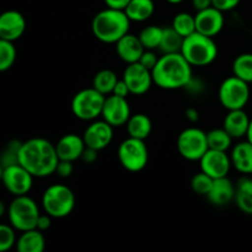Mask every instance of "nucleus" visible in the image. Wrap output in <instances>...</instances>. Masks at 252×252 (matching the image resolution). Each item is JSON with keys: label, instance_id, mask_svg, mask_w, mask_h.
<instances>
[{"label": "nucleus", "instance_id": "1", "mask_svg": "<svg viewBox=\"0 0 252 252\" xmlns=\"http://www.w3.org/2000/svg\"><path fill=\"white\" fill-rule=\"evenodd\" d=\"M59 161L56 144L44 138H31L22 142L19 154V162L29 170L34 177H48L56 174Z\"/></svg>", "mask_w": 252, "mask_h": 252}, {"label": "nucleus", "instance_id": "2", "mask_svg": "<svg viewBox=\"0 0 252 252\" xmlns=\"http://www.w3.org/2000/svg\"><path fill=\"white\" fill-rule=\"evenodd\" d=\"M192 68L181 52L162 54L152 70L153 80L164 90L184 89L192 80Z\"/></svg>", "mask_w": 252, "mask_h": 252}, {"label": "nucleus", "instance_id": "3", "mask_svg": "<svg viewBox=\"0 0 252 252\" xmlns=\"http://www.w3.org/2000/svg\"><path fill=\"white\" fill-rule=\"evenodd\" d=\"M130 22L125 10L106 7L94 16L91 30L100 42L116 44L129 32Z\"/></svg>", "mask_w": 252, "mask_h": 252}, {"label": "nucleus", "instance_id": "4", "mask_svg": "<svg viewBox=\"0 0 252 252\" xmlns=\"http://www.w3.org/2000/svg\"><path fill=\"white\" fill-rule=\"evenodd\" d=\"M213 38L196 31L184 38L181 54L192 66L211 65L218 57V46Z\"/></svg>", "mask_w": 252, "mask_h": 252}, {"label": "nucleus", "instance_id": "5", "mask_svg": "<svg viewBox=\"0 0 252 252\" xmlns=\"http://www.w3.org/2000/svg\"><path fill=\"white\" fill-rule=\"evenodd\" d=\"M75 207V194L70 187L54 184L47 187L42 196V208L56 219L68 217Z\"/></svg>", "mask_w": 252, "mask_h": 252}, {"label": "nucleus", "instance_id": "6", "mask_svg": "<svg viewBox=\"0 0 252 252\" xmlns=\"http://www.w3.org/2000/svg\"><path fill=\"white\" fill-rule=\"evenodd\" d=\"M6 214L9 223L21 233L36 229L37 220L41 216L38 204L27 194L15 197L7 207Z\"/></svg>", "mask_w": 252, "mask_h": 252}, {"label": "nucleus", "instance_id": "7", "mask_svg": "<svg viewBox=\"0 0 252 252\" xmlns=\"http://www.w3.org/2000/svg\"><path fill=\"white\" fill-rule=\"evenodd\" d=\"M106 95L95 88L83 89L71 100V112L81 121H95L102 115Z\"/></svg>", "mask_w": 252, "mask_h": 252}, {"label": "nucleus", "instance_id": "8", "mask_svg": "<svg viewBox=\"0 0 252 252\" xmlns=\"http://www.w3.org/2000/svg\"><path fill=\"white\" fill-rule=\"evenodd\" d=\"M250 96L251 89L249 83L235 75L226 78L219 86V102L228 111L243 110L248 105Z\"/></svg>", "mask_w": 252, "mask_h": 252}, {"label": "nucleus", "instance_id": "9", "mask_svg": "<svg viewBox=\"0 0 252 252\" xmlns=\"http://www.w3.org/2000/svg\"><path fill=\"white\" fill-rule=\"evenodd\" d=\"M117 157L121 165L127 171L139 172L145 169L149 160V152L145 140L128 137L120 144Z\"/></svg>", "mask_w": 252, "mask_h": 252}, {"label": "nucleus", "instance_id": "10", "mask_svg": "<svg viewBox=\"0 0 252 252\" xmlns=\"http://www.w3.org/2000/svg\"><path fill=\"white\" fill-rule=\"evenodd\" d=\"M177 152L189 161H199L209 149L207 133L201 128L189 127L182 130L177 138Z\"/></svg>", "mask_w": 252, "mask_h": 252}, {"label": "nucleus", "instance_id": "11", "mask_svg": "<svg viewBox=\"0 0 252 252\" xmlns=\"http://www.w3.org/2000/svg\"><path fill=\"white\" fill-rule=\"evenodd\" d=\"M33 175L21 164L10 165L1 169L2 185L14 197L29 194L33 187Z\"/></svg>", "mask_w": 252, "mask_h": 252}, {"label": "nucleus", "instance_id": "12", "mask_svg": "<svg viewBox=\"0 0 252 252\" xmlns=\"http://www.w3.org/2000/svg\"><path fill=\"white\" fill-rule=\"evenodd\" d=\"M122 79L128 85L130 94L137 96L147 94L154 84L152 70L143 66L139 62L127 64L125 71H123Z\"/></svg>", "mask_w": 252, "mask_h": 252}, {"label": "nucleus", "instance_id": "13", "mask_svg": "<svg viewBox=\"0 0 252 252\" xmlns=\"http://www.w3.org/2000/svg\"><path fill=\"white\" fill-rule=\"evenodd\" d=\"M101 116H102V120L110 123L113 128L127 125L128 120L132 116L127 97H120L116 95L106 96Z\"/></svg>", "mask_w": 252, "mask_h": 252}, {"label": "nucleus", "instance_id": "14", "mask_svg": "<svg viewBox=\"0 0 252 252\" xmlns=\"http://www.w3.org/2000/svg\"><path fill=\"white\" fill-rule=\"evenodd\" d=\"M199 166L201 171L206 172L212 179L216 180L228 176L233 164L230 155L226 154V152L208 149L199 160Z\"/></svg>", "mask_w": 252, "mask_h": 252}, {"label": "nucleus", "instance_id": "15", "mask_svg": "<svg viewBox=\"0 0 252 252\" xmlns=\"http://www.w3.org/2000/svg\"><path fill=\"white\" fill-rule=\"evenodd\" d=\"M83 138L86 147L101 152L106 149L112 142L113 127L105 120H95L86 127Z\"/></svg>", "mask_w": 252, "mask_h": 252}, {"label": "nucleus", "instance_id": "16", "mask_svg": "<svg viewBox=\"0 0 252 252\" xmlns=\"http://www.w3.org/2000/svg\"><path fill=\"white\" fill-rule=\"evenodd\" d=\"M194 17H196V31L209 37H216L217 34L220 33L225 24L223 11L214 6L197 11Z\"/></svg>", "mask_w": 252, "mask_h": 252}, {"label": "nucleus", "instance_id": "17", "mask_svg": "<svg viewBox=\"0 0 252 252\" xmlns=\"http://www.w3.org/2000/svg\"><path fill=\"white\" fill-rule=\"evenodd\" d=\"M26 30L25 16L17 10H7L0 16V39L15 42L21 38Z\"/></svg>", "mask_w": 252, "mask_h": 252}, {"label": "nucleus", "instance_id": "18", "mask_svg": "<svg viewBox=\"0 0 252 252\" xmlns=\"http://www.w3.org/2000/svg\"><path fill=\"white\" fill-rule=\"evenodd\" d=\"M86 144L84 138L75 133L64 134L58 142L56 143L57 155L59 160H68V161H76L81 159Z\"/></svg>", "mask_w": 252, "mask_h": 252}, {"label": "nucleus", "instance_id": "19", "mask_svg": "<svg viewBox=\"0 0 252 252\" xmlns=\"http://www.w3.org/2000/svg\"><path fill=\"white\" fill-rule=\"evenodd\" d=\"M145 51L144 46L140 42L139 36H135L128 32L116 43V52L117 56L122 59L125 63L132 64L139 62L143 52Z\"/></svg>", "mask_w": 252, "mask_h": 252}, {"label": "nucleus", "instance_id": "20", "mask_svg": "<svg viewBox=\"0 0 252 252\" xmlns=\"http://www.w3.org/2000/svg\"><path fill=\"white\" fill-rule=\"evenodd\" d=\"M236 186L228 176L216 179L211 191L207 194V198L213 206L223 207L235 199Z\"/></svg>", "mask_w": 252, "mask_h": 252}, {"label": "nucleus", "instance_id": "21", "mask_svg": "<svg viewBox=\"0 0 252 252\" xmlns=\"http://www.w3.org/2000/svg\"><path fill=\"white\" fill-rule=\"evenodd\" d=\"M250 121L251 118L244 111V108L228 111V115L223 121V128L233 137V139H240V138L246 137Z\"/></svg>", "mask_w": 252, "mask_h": 252}, {"label": "nucleus", "instance_id": "22", "mask_svg": "<svg viewBox=\"0 0 252 252\" xmlns=\"http://www.w3.org/2000/svg\"><path fill=\"white\" fill-rule=\"evenodd\" d=\"M231 164L244 175H252V144L249 140L240 142L231 149Z\"/></svg>", "mask_w": 252, "mask_h": 252}, {"label": "nucleus", "instance_id": "23", "mask_svg": "<svg viewBox=\"0 0 252 252\" xmlns=\"http://www.w3.org/2000/svg\"><path fill=\"white\" fill-rule=\"evenodd\" d=\"M15 249L17 252H43L46 249L43 231L38 229L22 231L21 235L17 238Z\"/></svg>", "mask_w": 252, "mask_h": 252}, {"label": "nucleus", "instance_id": "24", "mask_svg": "<svg viewBox=\"0 0 252 252\" xmlns=\"http://www.w3.org/2000/svg\"><path fill=\"white\" fill-rule=\"evenodd\" d=\"M234 202L243 213L252 216V179L241 177L236 184V193Z\"/></svg>", "mask_w": 252, "mask_h": 252}, {"label": "nucleus", "instance_id": "25", "mask_svg": "<svg viewBox=\"0 0 252 252\" xmlns=\"http://www.w3.org/2000/svg\"><path fill=\"white\" fill-rule=\"evenodd\" d=\"M126 127L129 137L145 140L152 133L153 123L152 120L144 113H135L130 116Z\"/></svg>", "mask_w": 252, "mask_h": 252}, {"label": "nucleus", "instance_id": "26", "mask_svg": "<svg viewBox=\"0 0 252 252\" xmlns=\"http://www.w3.org/2000/svg\"><path fill=\"white\" fill-rule=\"evenodd\" d=\"M125 11L132 22H144L154 14L155 4L153 0H130Z\"/></svg>", "mask_w": 252, "mask_h": 252}, {"label": "nucleus", "instance_id": "27", "mask_svg": "<svg viewBox=\"0 0 252 252\" xmlns=\"http://www.w3.org/2000/svg\"><path fill=\"white\" fill-rule=\"evenodd\" d=\"M120 80L117 74L111 69H102V70L97 71L93 79V88L100 91L103 95L108 96L113 93L116 84Z\"/></svg>", "mask_w": 252, "mask_h": 252}, {"label": "nucleus", "instance_id": "28", "mask_svg": "<svg viewBox=\"0 0 252 252\" xmlns=\"http://www.w3.org/2000/svg\"><path fill=\"white\" fill-rule=\"evenodd\" d=\"M207 140H208L209 149L220 150V152H228L231 148L233 137L221 128H214V129L207 132Z\"/></svg>", "mask_w": 252, "mask_h": 252}, {"label": "nucleus", "instance_id": "29", "mask_svg": "<svg viewBox=\"0 0 252 252\" xmlns=\"http://www.w3.org/2000/svg\"><path fill=\"white\" fill-rule=\"evenodd\" d=\"M182 43H184V37L181 34L177 33L171 26L165 27L159 49L162 54L179 53L181 52Z\"/></svg>", "mask_w": 252, "mask_h": 252}, {"label": "nucleus", "instance_id": "30", "mask_svg": "<svg viewBox=\"0 0 252 252\" xmlns=\"http://www.w3.org/2000/svg\"><path fill=\"white\" fill-rule=\"evenodd\" d=\"M162 33H164V29L155 25H150V26H145L142 31L139 32V39L143 43L145 49H159L160 43H161Z\"/></svg>", "mask_w": 252, "mask_h": 252}, {"label": "nucleus", "instance_id": "31", "mask_svg": "<svg viewBox=\"0 0 252 252\" xmlns=\"http://www.w3.org/2000/svg\"><path fill=\"white\" fill-rule=\"evenodd\" d=\"M171 27L185 38L196 32V17L189 12H179L172 19Z\"/></svg>", "mask_w": 252, "mask_h": 252}, {"label": "nucleus", "instance_id": "32", "mask_svg": "<svg viewBox=\"0 0 252 252\" xmlns=\"http://www.w3.org/2000/svg\"><path fill=\"white\" fill-rule=\"evenodd\" d=\"M233 75L252 84V53H243L234 59Z\"/></svg>", "mask_w": 252, "mask_h": 252}, {"label": "nucleus", "instance_id": "33", "mask_svg": "<svg viewBox=\"0 0 252 252\" xmlns=\"http://www.w3.org/2000/svg\"><path fill=\"white\" fill-rule=\"evenodd\" d=\"M16 47L14 42L0 39V71H6L16 61Z\"/></svg>", "mask_w": 252, "mask_h": 252}, {"label": "nucleus", "instance_id": "34", "mask_svg": "<svg viewBox=\"0 0 252 252\" xmlns=\"http://www.w3.org/2000/svg\"><path fill=\"white\" fill-rule=\"evenodd\" d=\"M22 142L17 139H11L10 142H7V144L5 145V148L2 149L1 157H0V164L2 167L10 166V165L20 164L19 162V154L20 149H21Z\"/></svg>", "mask_w": 252, "mask_h": 252}, {"label": "nucleus", "instance_id": "35", "mask_svg": "<svg viewBox=\"0 0 252 252\" xmlns=\"http://www.w3.org/2000/svg\"><path fill=\"white\" fill-rule=\"evenodd\" d=\"M213 182L214 179H212L206 172H197L191 180V189L194 193L207 197V194L211 191L212 186H213Z\"/></svg>", "mask_w": 252, "mask_h": 252}, {"label": "nucleus", "instance_id": "36", "mask_svg": "<svg viewBox=\"0 0 252 252\" xmlns=\"http://www.w3.org/2000/svg\"><path fill=\"white\" fill-rule=\"evenodd\" d=\"M16 229L11 224H1L0 225V251L6 252L11 250L16 245Z\"/></svg>", "mask_w": 252, "mask_h": 252}, {"label": "nucleus", "instance_id": "37", "mask_svg": "<svg viewBox=\"0 0 252 252\" xmlns=\"http://www.w3.org/2000/svg\"><path fill=\"white\" fill-rule=\"evenodd\" d=\"M158 61H159V57L157 56V53H155L153 49H145V51L143 52L142 57H140L139 63L142 64L143 66H145L147 69H149V70H153L154 66L157 65Z\"/></svg>", "mask_w": 252, "mask_h": 252}, {"label": "nucleus", "instance_id": "38", "mask_svg": "<svg viewBox=\"0 0 252 252\" xmlns=\"http://www.w3.org/2000/svg\"><path fill=\"white\" fill-rule=\"evenodd\" d=\"M74 171L73 161H68V160H59L56 167V174L62 179H68L71 176Z\"/></svg>", "mask_w": 252, "mask_h": 252}, {"label": "nucleus", "instance_id": "39", "mask_svg": "<svg viewBox=\"0 0 252 252\" xmlns=\"http://www.w3.org/2000/svg\"><path fill=\"white\" fill-rule=\"evenodd\" d=\"M213 1V6L217 7L220 11H231V10L235 9L239 4H240L241 0H212Z\"/></svg>", "mask_w": 252, "mask_h": 252}, {"label": "nucleus", "instance_id": "40", "mask_svg": "<svg viewBox=\"0 0 252 252\" xmlns=\"http://www.w3.org/2000/svg\"><path fill=\"white\" fill-rule=\"evenodd\" d=\"M98 153H100L98 150L86 147L83 155H81L80 160L85 162V164H94V162H96V160L98 159Z\"/></svg>", "mask_w": 252, "mask_h": 252}, {"label": "nucleus", "instance_id": "41", "mask_svg": "<svg viewBox=\"0 0 252 252\" xmlns=\"http://www.w3.org/2000/svg\"><path fill=\"white\" fill-rule=\"evenodd\" d=\"M130 94L129 89H128V85L126 84V81L123 79H120L116 84L115 89H113V93L111 95L120 96V97H128V95Z\"/></svg>", "mask_w": 252, "mask_h": 252}, {"label": "nucleus", "instance_id": "42", "mask_svg": "<svg viewBox=\"0 0 252 252\" xmlns=\"http://www.w3.org/2000/svg\"><path fill=\"white\" fill-rule=\"evenodd\" d=\"M52 219L53 218H52L49 214H47L46 212H44L43 214H41V216H39L38 220H37L36 229H38V230H41V231L48 230L52 225Z\"/></svg>", "mask_w": 252, "mask_h": 252}, {"label": "nucleus", "instance_id": "43", "mask_svg": "<svg viewBox=\"0 0 252 252\" xmlns=\"http://www.w3.org/2000/svg\"><path fill=\"white\" fill-rule=\"evenodd\" d=\"M107 7H113V9L125 10L127 5L129 4L130 0H103Z\"/></svg>", "mask_w": 252, "mask_h": 252}, {"label": "nucleus", "instance_id": "44", "mask_svg": "<svg viewBox=\"0 0 252 252\" xmlns=\"http://www.w3.org/2000/svg\"><path fill=\"white\" fill-rule=\"evenodd\" d=\"M191 4L196 11H202V10L213 6L212 0H191Z\"/></svg>", "mask_w": 252, "mask_h": 252}, {"label": "nucleus", "instance_id": "45", "mask_svg": "<svg viewBox=\"0 0 252 252\" xmlns=\"http://www.w3.org/2000/svg\"><path fill=\"white\" fill-rule=\"evenodd\" d=\"M185 117L189 122L191 123H197L199 121V112L197 108L194 107H189L185 110Z\"/></svg>", "mask_w": 252, "mask_h": 252}, {"label": "nucleus", "instance_id": "46", "mask_svg": "<svg viewBox=\"0 0 252 252\" xmlns=\"http://www.w3.org/2000/svg\"><path fill=\"white\" fill-rule=\"evenodd\" d=\"M246 140H249V142L252 144V118L250 121V126H249L248 133H246Z\"/></svg>", "mask_w": 252, "mask_h": 252}, {"label": "nucleus", "instance_id": "47", "mask_svg": "<svg viewBox=\"0 0 252 252\" xmlns=\"http://www.w3.org/2000/svg\"><path fill=\"white\" fill-rule=\"evenodd\" d=\"M5 213H7V209H5V203L0 202V216H4Z\"/></svg>", "mask_w": 252, "mask_h": 252}, {"label": "nucleus", "instance_id": "48", "mask_svg": "<svg viewBox=\"0 0 252 252\" xmlns=\"http://www.w3.org/2000/svg\"><path fill=\"white\" fill-rule=\"evenodd\" d=\"M166 1L169 2V4L176 5V4H181V2L184 1V0H166Z\"/></svg>", "mask_w": 252, "mask_h": 252}]
</instances>
